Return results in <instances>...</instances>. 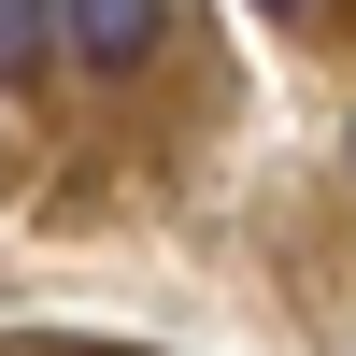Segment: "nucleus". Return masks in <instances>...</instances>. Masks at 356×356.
<instances>
[{
  "label": "nucleus",
  "mask_w": 356,
  "mask_h": 356,
  "mask_svg": "<svg viewBox=\"0 0 356 356\" xmlns=\"http://www.w3.org/2000/svg\"><path fill=\"white\" fill-rule=\"evenodd\" d=\"M257 15H300V0H257Z\"/></svg>",
  "instance_id": "3"
},
{
  "label": "nucleus",
  "mask_w": 356,
  "mask_h": 356,
  "mask_svg": "<svg viewBox=\"0 0 356 356\" xmlns=\"http://www.w3.org/2000/svg\"><path fill=\"white\" fill-rule=\"evenodd\" d=\"M157 15L171 0H57V43H72L86 72H143V57H157Z\"/></svg>",
  "instance_id": "1"
},
{
  "label": "nucleus",
  "mask_w": 356,
  "mask_h": 356,
  "mask_svg": "<svg viewBox=\"0 0 356 356\" xmlns=\"http://www.w3.org/2000/svg\"><path fill=\"white\" fill-rule=\"evenodd\" d=\"M57 57V0H0V86H29Z\"/></svg>",
  "instance_id": "2"
}]
</instances>
